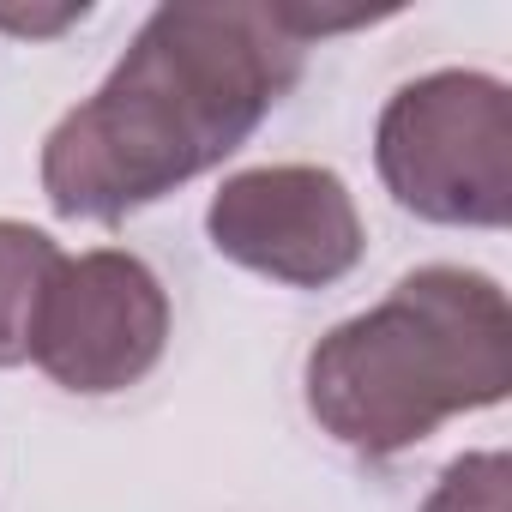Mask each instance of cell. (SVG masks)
Returning <instances> with one entry per match:
<instances>
[{
    "instance_id": "1",
    "label": "cell",
    "mask_w": 512,
    "mask_h": 512,
    "mask_svg": "<svg viewBox=\"0 0 512 512\" xmlns=\"http://www.w3.org/2000/svg\"><path fill=\"white\" fill-rule=\"evenodd\" d=\"M296 7H157L115 73L43 139L61 217L121 223L241 151L302 79Z\"/></svg>"
},
{
    "instance_id": "2",
    "label": "cell",
    "mask_w": 512,
    "mask_h": 512,
    "mask_svg": "<svg viewBox=\"0 0 512 512\" xmlns=\"http://www.w3.org/2000/svg\"><path fill=\"white\" fill-rule=\"evenodd\" d=\"M512 392L506 290L470 266H422L392 296L308 350L314 422L362 452L392 458L422 446L446 416L488 410Z\"/></svg>"
},
{
    "instance_id": "3",
    "label": "cell",
    "mask_w": 512,
    "mask_h": 512,
    "mask_svg": "<svg viewBox=\"0 0 512 512\" xmlns=\"http://www.w3.org/2000/svg\"><path fill=\"white\" fill-rule=\"evenodd\" d=\"M386 193L422 223L500 229L512 217V97L494 73H428L392 91L374 127Z\"/></svg>"
},
{
    "instance_id": "4",
    "label": "cell",
    "mask_w": 512,
    "mask_h": 512,
    "mask_svg": "<svg viewBox=\"0 0 512 512\" xmlns=\"http://www.w3.org/2000/svg\"><path fill=\"white\" fill-rule=\"evenodd\" d=\"M163 344H169V296L139 253L91 247L79 260L61 253L31 338V362L55 386L79 398L127 392L163 362Z\"/></svg>"
},
{
    "instance_id": "5",
    "label": "cell",
    "mask_w": 512,
    "mask_h": 512,
    "mask_svg": "<svg viewBox=\"0 0 512 512\" xmlns=\"http://www.w3.org/2000/svg\"><path fill=\"white\" fill-rule=\"evenodd\" d=\"M205 235L223 260L290 290H326L362 260V211L338 169L266 163L229 175L205 205Z\"/></svg>"
},
{
    "instance_id": "6",
    "label": "cell",
    "mask_w": 512,
    "mask_h": 512,
    "mask_svg": "<svg viewBox=\"0 0 512 512\" xmlns=\"http://www.w3.org/2000/svg\"><path fill=\"white\" fill-rule=\"evenodd\" d=\"M55 266H61V247L43 229L0 217V368L31 362V338H37V314Z\"/></svg>"
},
{
    "instance_id": "7",
    "label": "cell",
    "mask_w": 512,
    "mask_h": 512,
    "mask_svg": "<svg viewBox=\"0 0 512 512\" xmlns=\"http://www.w3.org/2000/svg\"><path fill=\"white\" fill-rule=\"evenodd\" d=\"M422 512H512V464L506 452H464L440 470Z\"/></svg>"
},
{
    "instance_id": "8",
    "label": "cell",
    "mask_w": 512,
    "mask_h": 512,
    "mask_svg": "<svg viewBox=\"0 0 512 512\" xmlns=\"http://www.w3.org/2000/svg\"><path fill=\"white\" fill-rule=\"evenodd\" d=\"M91 7L79 0V7H61V13H13V7H0V31H19V37H55L67 25H79Z\"/></svg>"
}]
</instances>
